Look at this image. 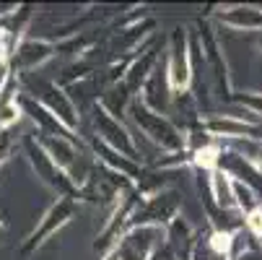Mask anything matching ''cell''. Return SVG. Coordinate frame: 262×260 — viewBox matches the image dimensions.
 I'll list each match as a JSON object with an SVG mask.
<instances>
[{
    "label": "cell",
    "mask_w": 262,
    "mask_h": 260,
    "mask_svg": "<svg viewBox=\"0 0 262 260\" xmlns=\"http://www.w3.org/2000/svg\"><path fill=\"white\" fill-rule=\"evenodd\" d=\"M127 115L133 120V125L151 141L156 148H161V151L166 154H184V148H187V138L182 135V130L164 115V112H156V109H151L140 96L130 104L127 109Z\"/></svg>",
    "instance_id": "obj_1"
},
{
    "label": "cell",
    "mask_w": 262,
    "mask_h": 260,
    "mask_svg": "<svg viewBox=\"0 0 262 260\" xmlns=\"http://www.w3.org/2000/svg\"><path fill=\"white\" fill-rule=\"evenodd\" d=\"M24 154L34 169V174L39 177L47 188H52L60 198H73V201H81V188H78V182L73 179L65 169H60L55 164V159L45 151V146L36 141V135H26L24 138Z\"/></svg>",
    "instance_id": "obj_2"
},
{
    "label": "cell",
    "mask_w": 262,
    "mask_h": 260,
    "mask_svg": "<svg viewBox=\"0 0 262 260\" xmlns=\"http://www.w3.org/2000/svg\"><path fill=\"white\" fill-rule=\"evenodd\" d=\"M21 81L29 89L26 94L31 99H36L42 107H47L68 130L76 133V128H78V107H76L73 96L60 84H52V81H45V78H34L31 73L29 76H21Z\"/></svg>",
    "instance_id": "obj_3"
},
{
    "label": "cell",
    "mask_w": 262,
    "mask_h": 260,
    "mask_svg": "<svg viewBox=\"0 0 262 260\" xmlns=\"http://www.w3.org/2000/svg\"><path fill=\"white\" fill-rule=\"evenodd\" d=\"M166 81L174 96L184 94L192 84V42L187 36V29L177 26L169 36V52H166Z\"/></svg>",
    "instance_id": "obj_4"
},
{
    "label": "cell",
    "mask_w": 262,
    "mask_h": 260,
    "mask_svg": "<svg viewBox=\"0 0 262 260\" xmlns=\"http://www.w3.org/2000/svg\"><path fill=\"white\" fill-rule=\"evenodd\" d=\"M91 125H94V138L99 143L109 146L112 151H117V154H122V156H127L133 162L140 159L135 138L130 135V130L120 123V117L106 112L99 102H94V107H91Z\"/></svg>",
    "instance_id": "obj_5"
},
{
    "label": "cell",
    "mask_w": 262,
    "mask_h": 260,
    "mask_svg": "<svg viewBox=\"0 0 262 260\" xmlns=\"http://www.w3.org/2000/svg\"><path fill=\"white\" fill-rule=\"evenodd\" d=\"M179 211H182V203H179L177 190H161V193H154V195H145L138 203L127 229H133V227L166 229L174 218H179Z\"/></svg>",
    "instance_id": "obj_6"
},
{
    "label": "cell",
    "mask_w": 262,
    "mask_h": 260,
    "mask_svg": "<svg viewBox=\"0 0 262 260\" xmlns=\"http://www.w3.org/2000/svg\"><path fill=\"white\" fill-rule=\"evenodd\" d=\"M76 213H78V201H73V198H57V201L42 213V218L36 221L34 232L24 239V245H21V257H29L31 252H36L55 232H60L65 224H70V218L76 216Z\"/></svg>",
    "instance_id": "obj_7"
},
{
    "label": "cell",
    "mask_w": 262,
    "mask_h": 260,
    "mask_svg": "<svg viewBox=\"0 0 262 260\" xmlns=\"http://www.w3.org/2000/svg\"><path fill=\"white\" fill-rule=\"evenodd\" d=\"M195 36H198V45H200V50H203V60H205V65H208V70H210V81H213L215 91H218L221 96H229V99H231L229 68H226V60H223L221 45H218V39H215L210 24H208V21L198 24Z\"/></svg>",
    "instance_id": "obj_8"
},
{
    "label": "cell",
    "mask_w": 262,
    "mask_h": 260,
    "mask_svg": "<svg viewBox=\"0 0 262 260\" xmlns=\"http://www.w3.org/2000/svg\"><path fill=\"white\" fill-rule=\"evenodd\" d=\"M164 237V229L156 227H133L127 229L117 242L115 250L120 260H151L159 250V242Z\"/></svg>",
    "instance_id": "obj_9"
},
{
    "label": "cell",
    "mask_w": 262,
    "mask_h": 260,
    "mask_svg": "<svg viewBox=\"0 0 262 260\" xmlns=\"http://www.w3.org/2000/svg\"><path fill=\"white\" fill-rule=\"evenodd\" d=\"M200 128L210 138H244V141H259L262 125H257L254 117L244 115H208L200 120Z\"/></svg>",
    "instance_id": "obj_10"
},
{
    "label": "cell",
    "mask_w": 262,
    "mask_h": 260,
    "mask_svg": "<svg viewBox=\"0 0 262 260\" xmlns=\"http://www.w3.org/2000/svg\"><path fill=\"white\" fill-rule=\"evenodd\" d=\"M57 55V42L52 39H39V36H29V39H21L13 52H11V73H21V76H29L34 68L45 65L50 57Z\"/></svg>",
    "instance_id": "obj_11"
},
{
    "label": "cell",
    "mask_w": 262,
    "mask_h": 260,
    "mask_svg": "<svg viewBox=\"0 0 262 260\" xmlns=\"http://www.w3.org/2000/svg\"><path fill=\"white\" fill-rule=\"evenodd\" d=\"M218 172L229 174L236 182H244L247 188H252L254 193L262 195V172L254 167V162L234 148H221V156H218Z\"/></svg>",
    "instance_id": "obj_12"
},
{
    "label": "cell",
    "mask_w": 262,
    "mask_h": 260,
    "mask_svg": "<svg viewBox=\"0 0 262 260\" xmlns=\"http://www.w3.org/2000/svg\"><path fill=\"white\" fill-rule=\"evenodd\" d=\"M159 65H161V63H159V47L154 45V47H148L145 52H140V55L130 57V65H127V70H125L122 84L127 86V91H130L133 96L143 94L145 84L151 81V76L156 73V68H159Z\"/></svg>",
    "instance_id": "obj_13"
},
{
    "label": "cell",
    "mask_w": 262,
    "mask_h": 260,
    "mask_svg": "<svg viewBox=\"0 0 262 260\" xmlns=\"http://www.w3.org/2000/svg\"><path fill=\"white\" fill-rule=\"evenodd\" d=\"M36 141L45 146V151L55 159V164L60 169H65L73 179L78 182V174H76V164H78V146L76 141H68V138H55V135H45V133H36ZM81 188V185H78Z\"/></svg>",
    "instance_id": "obj_14"
},
{
    "label": "cell",
    "mask_w": 262,
    "mask_h": 260,
    "mask_svg": "<svg viewBox=\"0 0 262 260\" xmlns=\"http://www.w3.org/2000/svg\"><path fill=\"white\" fill-rule=\"evenodd\" d=\"M223 26H231L236 31H262V8L259 6H226L215 13Z\"/></svg>",
    "instance_id": "obj_15"
},
{
    "label": "cell",
    "mask_w": 262,
    "mask_h": 260,
    "mask_svg": "<svg viewBox=\"0 0 262 260\" xmlns=\"http://www.w3.org/2000/svg\"><path fill=\"white\" fill-rule=\"evenodd\" d=\"M164 234H166V245H169V250H171L179 260H184V257H190V255H192V247H195L198 237H195L192 227L187 224L182 216L171 221V224L164 229Z\"/></svg>",
    "instance_id": "obj_16"
},
{
    "label": "cell",
    "mask_w": 262,
    "mask_h": 260,
    "mask_svg": "<svg viewBox=\"0 0 262 260\" xmlns=\"http://www.w3.org/2000/svg\"><path fill=\"white\" fill-rule=\"evenodd\" d=\"M151 26H154V21H151V18H145V21H140V24H133V26H125V29H120L115 36H112L109 50L115 52V55L133 52L135 47H140L143 36H145V29H151Z\"/></svg>",
    "instance_id": "obj_17"
},
{
    "label": "cell",
    "mask_w": 262,
    "mask_h": 260,
    "mask_svg": "<svg viewBox=\"0 0 262 260\" xmlns=\"http://www.w3.org/2000/svg\"><path fill=\"white\" fill-rule=\"evenodd\" d=\"M236 104H242L244 109H249L252 115L262 117V94L259 91H242V94H234L231 96Z\"/></svg>",
    "instance_id": "obj_18"
},
{
    "label": "cell",
    "mask_w": 262,
    "mask_h": 260,
    "mask_svg": "<svg viewBox=\"0 0 262 260\" xmlns=\"http://www.w3.org/2000/svg\"><path fill=\"white\" fill-rule=\"evenodd\" d=\"M244 224H247V227H249V232L262 242V206H259L257 211H252V213L244 218Z\"/></svg>",
    "instance_id": "obj_19"
},
{
    "label": "cell",
    "mask_w": 262,
    "mask_h": 260,
    "mask_svg": "<svg viewBox=\"0 0 262 260\" xmlns=\"http://www.w3.org/2000/svg\"><path fill=\"white\" fill-rule=\"evenodd\" d=\"M101 260H120V257H117V252H115V250H106Z\"/></svg>",
    "instance_id": "obj_20"
},
{
    "label": "cell",
    "mask_w": 262,
    "mask_h": 260,
    "mask_svg": "<svg viewBox=\"0 0 262 260\" xmlns=\"http://www.w3.org/2000/svg\"><path fill=\"white\" fill-rule=\"evenodd\" d=\"M3 234H6V227H3V224H0V239H3Z\"/></svg>",
    "instance_id": "obj_21"
},
{
    "label": "cell",
    "mask_w": 262,
    "mask_h": 260,
    "mask_svg": "<svg viewBox=\"0 0 262 260\" xmlns=\"http://www.w3.org/2000/svg\"><path fill=\"white\" fill-rule=\"evenodd\" d=\"M259 50H262V36H259Z\"/></svg>",
    "instance_id": "obj_22"
}]
</instances>
